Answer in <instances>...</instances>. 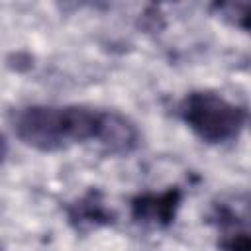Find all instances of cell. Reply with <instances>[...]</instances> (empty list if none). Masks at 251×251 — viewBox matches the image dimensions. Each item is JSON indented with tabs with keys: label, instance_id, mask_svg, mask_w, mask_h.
<instances>
[{
	"label": "cell",
	"instance_id": "cell-1",
	"mask_svg": "<svg viewBox=\"0 0 251 251\" xmlns=\"http://www.w3.org/2000/svg\"><path fill=\"white\" fill-rule=\"evenodd\" d=\"M108 110L86 104H29L12 116L16 137L39 151L57 153L75 145L100 143Z\"/></svg>",
	"mask_w": 251,
	"mask_h": 251
},
{
	"label": "cell",
	"instance_id": "cell-2",
	"mask_svg": "<svg viewBox=\"0 0 251 251\" xmlns=\"http://www.w3.org/2000/svg\"><path fill=\"white\" fill-rule=\"evenodd\" d=\"M176 114L180 122L208 145H224L235 141L247 126V110L214 90L186 92Z\"/></svg>",
	"mask_w": 251,
	"mask_h": 251
},
{
	"label": "cell",
	"instance_id": "cell-3",
	"mask_svg": "<svg viewBox=\"0 0 251 251\" xmlns=\"http://www.w3.org/2000/svg\"><path fill=\"white\" fill-rule=\"evenodd\" d=\"M182 198L184 194H182V188L178 186H169L159 192H153V190L139 192L129 202L131 220L141 226L169 227L182 206Z\"/></svg>",
	"mask_w": 251,
	"mask_h": 251
},
{
	"label": "cell",
	"instance_id": "cell-4",
	"mask_svg": "<svg viewBox=\"0 0 251 251\" xmlns=\"http://www.w3.org/2000/svg\"><path fill=\"white\" fill-rule=\"evenodd\" d=\"M69 226L78 233L108 227L116 224V214L106 204V196L98 188H90L65 206Z\"/></svg>",
	"mask_w": 251,
	"mask_h": 251
},
{
	"label": "cell",
	"instance_id": "cell-5",
	"mask_svg": "<svg viewBox=\"0 0 251 251\" xmlns=\"http://www.w3.org/2000/svg\"><path fill=\"white\" fill-rule=\"evenodd\" d=\"M212 8L216 10V14H218L222 20H226V22H229L231 25H235V27L247 31L249 4H245V2H241V4H237V2H220V4H214Z\"/></svg>",
	"mask_w": 251,
	"mask_h": 251
},
{
	"label": "cell",
	"instance_id": "cell-6",
	"mask_svg": "<svg viewBox=\"0 0 251 251\" xmlns=\"http://www.w3.org/2000/svg\"><path fill=\"white\" fill-rule=\"evenodd\" d=\"M220 251H251V237L247 229H235L218 233Z\"/></svg>",
	"mask_w": 251,
	"mask_h": 251
},
{
	"label": "cell",
	"instance_id": "cell-7",
	"mask_svg": "<svg viewBox=\"0 0 251 251\" xmlns=\"http://www.w3.org/2000/svg\"><path fill=\"white\" fill-rule=\"evenodd\" d=\"M6 157H8V141H6L4 133H0V165L6 161Z\"/></svg>",
	"mask_w": 251,
	"mask_h": 251
}]
</instances>
